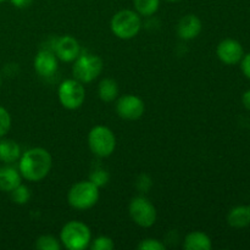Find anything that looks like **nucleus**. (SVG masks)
<instances>
[{
  "mask_svg": "<svg viewBox=\"0 0 250 250\" xmlns=\"http://www.w3.org/2000/svg\"><path fill=\"white\" fill-rule=\"evenodd\" d=\"M19 171L22 178L29 182H39L49 175L53 166L50 153L44 148H32L20 156Z\"/></svg>",
  "mask_w": 250,
  "mask_h": 250,
  "instance_id": "1",
  "label": "nucleus"
},
{
  "mask_svg": "<svg viewBox=\"0 0 250 250\" xmlns=\"http://www.w3.org/2000/svg\"><path fill=\"white\" fill-rule=\"evenodd\" d=\"M92 241V232L85 224L81 221H70L61 229V246L68 250H84Z\"/></svg>",
  "mask_w": 250,
  "mask_h": 250,
  "instance_id": "2",
  "label": "nucleus"
},
{
  "mask_svg": "<svg viewBox=\"0 0 250 250\" xmlns=\"http://www.w3.org/2000/svg\"><path fill=\"white\" fill-rule=\"evenodd\" d=\"M110 28L115 37L128 41L139 33L142 28V19L133 10H121L112 16Z\"/></svg>",
  "mask_w": 250,
  "mask_h": 250,
  "instance_id": "3",
  "label": "nucleus"
},
{
  "mask_svg": "<svg viewBox=\"0 0 250 250\" xmlns=\"http://www.w3.org/2000/svg\"><path fill=\"white\" fill-rule=\"evenodd\" d=\"M99 200V187L90 181H80L70 188L67 202L76 210H88Z\"/></svg>",
  "mask_w": 250,
  "mask_h": 250,
  "instance_id": "4",
  "label": "nucleus"
},
{
  "mask_svg": "<svg viewBox=\"0 0 250 250\" xmlns=\"http://www.w3.org/2000/svg\"><path fill=\"white\" fill-rule=\"evenodd\" d=\"M104 63L98 55L90 53H82L73 61V77L83 84L93 82L103 72Z\"/></svg>",
  "mask_w": 250,
  "mask_h": 250,
  "instance_id": "5",
  "label": "nucleus"
},
{
  "mask_svg": "<svg viewBox=\"0 0 250 250\" xmlns=\"http://www.w3.org/2000/svg\"><path fill=\"white\" fill-rule=\"evenodd\" d=\"M88 146L98 158H107L116 148V137L106 126H95L88 133Z\"/></svg>",
  "mask_w": 250,
  "mask_h": 250,
  "instance_id": "6",
  "label": "nucleus"
},
{
  "mask_svg": "<svg viewBox=\"0 0 250 250\" xmlns=\"http://www.w3.org/2000/svg\"><path fill=\"white\" fill-rule=\"evenodd\" d=\"M59 102L65 109L76 110L83 105L85 100V89L83 83L72 80H65L61 82L58 89Z\"/></svg>",
  "mask_w": 250,
  "mask_h": 250,
  "instance_id": "7",
  "label": "nucleus"
},
{
  "mask_svg": "<svg viewBox=\"0 0 250 250\" xmlns=\"http://www.w3.org/2000/svg\"><path fill=\"white\" fill-rule=\"evenodd\" d=\"M128 212L132 221L139 227L148 229L156 222V209L146 197H136L129 202Z\"/></svg>",
  "mask_w": 250,
  "mask_h": 250,
  "instance_id": "8",
  "label": "nucleus"
},
{
  "mask_svg": "<svg viewBox=\"0 0 250 250\" xmlns=\"http://www.w3.org/2000/svg\"><path fill=\"white\" fill-rule=\"evenodd\" d=\"M146 111L144 102L133 94L122 95L116 103V112L121 119L127 121H136L141 119Z\"/></svg>",
  "mask_w": 250,
  "mask_h": 250,
  "instance_id": "9",
  "label": "nucleus"
},
{
  "mask_svg": "<svg viewBox=\"0 0 250 250\" xmlns=\"http://www.w3.org/2000/svg\"><path fill=\"white\" fill-rule=\"evenodd\" d=\"M216 55L222 63L233 66L241 62L244 56V49L236 39L226 38L220 42L217 45Z\"/></svg>",
  "mask_w": 250,
  "mask_h": 250,
  "instance_id": "10",
  "label": "nucleus"
},
{
  "mask_svg": "<svg viewBox=\"0 0 250 250\" xmlns=\"http://www.w3.org/2000/svg\"><path fill=\"white\" fill-rule=\"evenodd\" d=\"M54 53L63 62H73L81 54L80 43L72 36H62L54 44Z\"/></svg>",
  "mask_w": 250,
  "mask_h": 250,
  "instance_id": "11",
  "label": "nucleus"
},
{
  "mask_svg": "<svg viewBox=\"0 0 250 250\" xmlns=\"http://www.w3.org/2000/svg\"><path fill=\"white\" fill-rule=\"evenodd\" d=\"M34 70L41 77H51L58 71L59 62L54 51L41 50L34 58Z\"/></svg>",
  "mask_w": 250,
  "mask_h": 250,
  "instance_id": "12",
  "label": "nucleus"
},
{
  "mask_svg": "<svg viewBox=\"0 0 250 250\" xmlns=\"http://www.w3.org/2000/svg\"><path fill=\"white\" fill-rule=\"evenodd\" d=\"M203 23L197 15H186L177 24V34L183 41H192L200 34Z\"/></svg>",
  "mask_w": 250,
  "mask_h": 250,
  "instance_id": "13",
  "label": "nucleus"
},
{
  "mask_svg": "<svg viewBox=\"0 0 250 250\" xmlns=\"http://www.w3.org/2000/svg\"><path fill=\"white\" fill-rule=\"evenodd\" d=\"M22 183V176L19 170L11 166L0 167V192L10 193Z\"/></svg>",
  "mask_w": 250,
  "mask_h": 250,
  "instance_id": "14",
  "label": "nucleus"
},
{
  "mask_svg": "<svg viewBox=\"0 0 250 250\" xmlns=\"http://www.w3.org/2000/svg\"><path fill=\"white\" fill-rule=\"evenodd\" d=\"M227 224L233 229H246L250 226V205H238L229 210Z\"/></svg>",
  "mask_w": 250,
  "mask_h": 250,
  "instance_id": "15",
  "label": "nucleus"
},
{
  "mask_svg": "<svg viewBox=\"0 0 250 250\" xmlns=\"http://www.w3.org/2000/svg\"><path fill=\"white\" fill-rule=\"evenodd\" d=\"M183 248L186 250H210L212 248V243L207 233L202 231H194L186 236Z\"/></svg>",
  "mask_w": 250,
  "mask_h": 250,
  "instance_id": "16",
  "label": "nucleus"
},
{
  "mask_svg": "<svg viewBox=\"0 0 250 250\" xmlns=\"http://www.w3.org/2000/svg\"><path fill=\"white\" fill-rule=\"evenodd\" d=\"M21 156V148L17 142L12 139H1L0 141V161L4 164H12Z\"/></svg>",
  "mask_w": 250,
  "mask_h": 250,
  "instance_id": "17",
  "label": "nucleus"
},
{
  "mask_svg": "<svg viewBox=\"0 0 250 250\" xmlns=\"http://www.w3.org/2000/svg\"><path fill=\"white\" fill-rule=\"evenodd\" d=\"M119 84L112 78H104L99 83L98 87V94L102 102L104 103H112L117 97H119Z\"/></svg>",
  "mask_w": 250,
  "mask_h": 250,
  "instance_id": "18",
  "label": "nucleus"
},
{
  "mask_svg": "<svg viewBox=\"0 0 250 250\" xmlns=\"http://www.w3.org/2000/svg\"><path fill=\"white\" fill-rule=\"evenodd\" d=\"M134 9L139 16H151L158 11L160 0H133Z\"/></svg>",
  "mask_w": 250,
  "mask_h": 250,
  "instance_id": "19",
  "label": "nucleus"
},
{
  "mask_svg": "<svg viewBox=\"0 0 250 250\" xmlns=\"http://www.w3.org/2000/svg\"><path fill=\"white\" fill-rule=\"evenodd\" d=\"M34 247L39 250H60L62 248L60 239L50 236V234H44V236L39 237L36 241Z\"/></svg>",
  "mask_w": 250,
  "mask_h": 250,
  "instance_id": "20",
  "label": "nucleus"
},
{
  "mask_svg": "<svg viewBox=\"0 0 250 250\" xmlns=\"http://www.w3.org/2000/svg\"><path fill=\"white\" fill-rule=\"evenodd\" d=\"M11 194V200L17 205H24L29 202L31 199V190L27 186L24 185H19L15 189H12L10 192Z\"/></svg>",
  "mask_w": 250,
  "mask_h": 250,
  "instance_id": "21",
  "label": "nucleus"
},
{
  "mask_svg": "<svg viewBox=\"0 0 250 250\" xmlns=\"http://www.w3.org/2000/svg\"><path fill=\"white\" fill-rule=\"evenodd\" d=\"M89 181L92 183H94L97 187L102 188L109 183L110 181V175L107 171L103 170V168H95L94 171H92L89 176Z\"/></svg>",
  "mask_w": 250,
  "mask_h": 250,
  "instance_id": "22",
  "label": "nucleus"
},
{
  "mask_svg": "<svg viewBox=\"0 0 250 250\" xmlns=\"http://www.w3.org/2000/svg\"><path fill=\"white\" fill-rule=\"evenodd\" d=\"M89 248L92 250H112L115 248V244L110 237L100 236L90 241Z\"/></svg>",
  "mask_w": 250,
  "mask_h": 250,
  "instance_id": "23",
  "label": "nucleus"
},
{
  "mask_svg": "<svg viewBox=\"0 0 250 250\" xmlns=\"http://www.w3.org/2000/svg\"><path fill=\"white\" fill-rule=\"evenodd\" d=\"M11 128V116L4 106L0 105V138L6 136Z\"/></svg>",
  "mask_w": 250,
  "mask_h": 250,
  "instance_id": "24",
  "label": "nucleus"
},
{
  "mask_svg": "<svg viewBox=\"0 0 250 250\" xmlns=\"http://www.w3.org/2000/svg\"><path fill=\"white\" fill-rule=\"evenodd\" d=\"M137 248L139 250H165V244L161 243L158 239L146 238L141 241Z\"/></svg>",
  "mask_w": 250,
  "mask_h": 250,
  "instance_id": "25",
  "label": "nucleus"
},
{
  "mask_svg": "<svg viewBox=\"0 0 250 250\" xmlns=\"http://www.w3.org/2000/svg\"><path fill=\"white\" fill-rule=\"evenodd\" d=\"M151 186H153V183H151L150 177H149L148 175H144V173H142L141 176H138V178H137V181H136V187L138 188V190L146 193L150 189Z\"/></svg>",
  "mask_w": 250,
  "mask_h": 250,
  "instance_id": "26",
  "label": "nucleus"
},
{
  "mask_svg": "<svg viewBox=\"0 0 250 250\" xmlns=\"http://www.w3.org/2000/svg\"><path fill=\"white\" fill-rule=\"evenodd\" d=\"M239 63H241V70L243 72V75L248 80H250V53L244 54L243 59H242Z\"/></svg>",
  "mask_w": 250,
  "mask_h": 250,
  "instance_id": "27",
  "label": "nucleus"
},
{
  "mask_svg": "<svg viewBox=\"0 0 250 250\" xmlns=\"http://www.w3.org/2000/svg\"><path fill=\"white\" fill-rule=\"evenodd\" d=\"M12 5H14L16 9H27L32 5L33 0H10Z\"/></svg>",
  "mask_w": 250,
  "mask_h": 250,
  "instance_id": "28",
  "label": "nucleus"
},
{
  "mask_svg": "<svg viewBox=\"0 0 250 250\" xmlns=\"http://www.w3.org/2000/svg\"><path fill=\"white\" fill-rule=\"evenodd\" d=\"M242 104H243V106L246 107L248 111H250V89L246 90V92L243 93V95H242Z\"/></svg>",
  "mask_w": 250,
  "mask_h": 250,
  "instance_id": "29",
  "label": "nucleus"
},
{
  "mask_svg": "<svg viewBox=\"0 0 250 250\" xmlns=\"http://www.w3.org/2000/svg\"><path fill=\"white\" fill-rule=\"evenodd\" d=\"M166 1H168V2H178V1H181V0H166Z\"/></svg>",
  "mask_w": 250,
  "mask_h": 250,
  "instance_id": "30",
  "label": "nucleus"
},
{
  "mask_svg": "<svg viewBox=\"0 0 250 250\" xmlns=\"http://www.w3.org/2000/svg\"><path fill=\"white\" fill-rule=\"evenodd\" d=\"M1 82H2V81H1V75H0V87H1Z\"/></svg>",
  "mask_w": 250,
  "mask_h": 250,
  "instance_id": "31",
  "label": "nucleus"
},
{
  "mask_svg": "<svg viewBox=\"0 0 250 250\" xmlns=\"http://www.w3.org/2000/svg\"><path fill=\"white\" fill-rule=\"evenodd\" d=\"M6 1V0H0V4H1V2H5Z\"/></svg>",
  "mask_w": 250,
  "mask_h": 250,
  "instance_id": "32",
  "label": "nucleus"
}]
</instances>
